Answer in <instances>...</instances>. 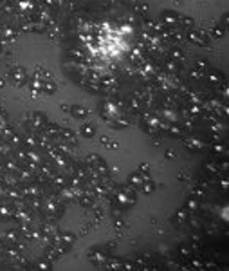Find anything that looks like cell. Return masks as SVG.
Wrapping results in <instances>:
<instances>
[]
</instances>
